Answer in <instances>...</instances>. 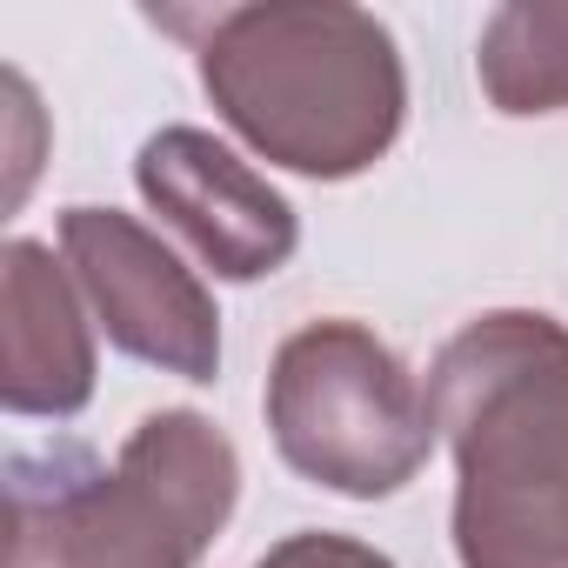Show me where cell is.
<instances>
[{
  "mask_svg": "<svg viewBox=\"0 0 568 568\" xmlns=\"http://www.w3.org/2000/svg\"><path fill=\"white\" fill-rule=\"evenodd\" d=\"M428 408L455 448L462 568H568V328L475 315L435 355Z\"/></svg>",
  "mask_w": 568,
  "mask_h": 568,
  "instance_id": "1",
  "label": "cell"
},
{
  "mask_svg": "<svg viewBox=\"0 0 568 568\" xmlns=\"http://www.w3.org/2000/svg\"><path fill=\"white\" fill-rule=\"evenodd\" d=\"M214 114L274 168L348 181L375 168L408 121L395 34L348 0L214 8L194 34Z\"/></svg>",
  "mask_w": 568,
  "mask_h": 568,
  "instance_id": "2",
  "label": "cell"
},
{
  "mask_svg": "<svg viewBox=\"0 0 568 568\" xmlns=\"http://www.w3.org/2000/svg\"><path fill=\"white\" fill-rule=\"evenodd\" d=\"M241 501L234 442L194 415H148L114 468L14 462L8 568H194Z\"/></svg>",
  "mask_w": 568,
  "mask_h": 568,
  "instance_id": "3",
  "label": "cell"
},
{
  "mask_svg": "<svg viewBox=\"0 0 568 568\" xmlns=\"http://www.w3.org/2000/svg\"><path fill=\"white\" fill-rule=\"evenodd\" d=\"M267 435L328 495H402L435 455V408L408 362L362 322H308L274 348Z\"/></svg>",
  "mask_w": 568,
  "mask_h": 568,
  "instance_id": "4",
  "label": "cell"
},
{
  "mask_svg": "<svg viewBox=\"0 0 568 568\" xmlns=\"http://www.w3.org/2000/svg\"><path fill=\"white\" fill-rule=\"evenodd\" d=\"M61 254L81 302L94 308L101 335L181 382H214L221 368V315L201 274L181 267V254L141 227L121 207H68L61 214Z\"/></svg>",
  "mask_w": 568,
  "mask_h": 568,
  "instance_id": "5",
  "label": "cell"
},
{
  "mask_svg": "<svg viewBox=\"0 0 568 568\" xmlns=\"http://www.w3.org/2000/svg\"><path fill=\"white\" fill-rule=\"evenodd\" d=\"M134 187L221 281L281 274L302 241L288 194L201 128L148 134L134 154Z\"/></svg>",
  "mask_w": 568,
  "mask_h": 568,
  "instance_id": "6",
  "label": "cell"
},
{
  "mask_svg": "<svg viewBox=\"0 0 568 568\" xmlns=\"http://www.w3.org/2000/svg\"><path fill=\"white\" fill-rule=\"evenodd\" d=\"M0 402L8 415L68 422L94 402V335L81 315V288L54 247L14 234L0 254Z\"/></svg>",
  "mask_w": 568,
  "mask_h": 568,
  "instance_id": "7",
  "label": "cell"
},
{
  "mask_svg": "<svg viewBox=\"0 0 568 568\" xmlns=\"http://www.w3.org/2000/svg\"><path fill=\"white\" fill-rule=\"evenodd\" d=\"M481 94L515 114H561L568 108V0H508L481 28V54H475Z\"/></svg>",
  "mask_w": 568,
  "mask_h": 568,
  "instance_id": "8",
  "label": "cell"
},
{
  "mask_svg": "<svg viewBox=\"0 0 568 568\" xmlns=\"http://www.w3.org/2000/svg\"><path fill=\"white\" fill-rule=\"evenodd\" d=\"M254 568H395L382 548L355 541V535H335V528H302L288 541H274Z\"/></svg>",
  "mask_w": 568,
  "mask_h": 568,
  "instance_id": "9",
  "label": "cell"
}]
</instances>
